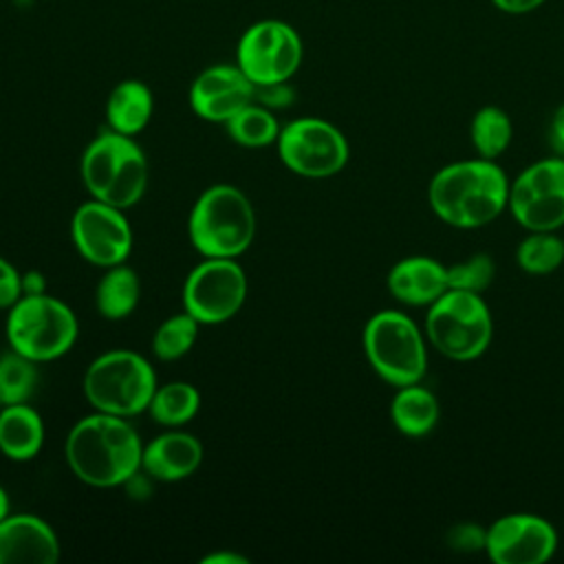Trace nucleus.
<instances>
[{"mask_svg": "<svg viewBox=\"0 0 564 564\" xmlns=\"http://www.w3.org/2000/svg\"><path fill=\"white\" fill-rule=\"evenodd\" d=\"M64 454L77 480L110 489L141 471L143 443L128 419L95 410L68 430Z\"/></svg>", "mask_w": 564, "mask_h": 564, "instance_id": "obj_1", "label": "nucleus"}, {"mask_svg": "<svg viewBox=\"0 0 564 564\" xmlns=\"http://www.w3.org/2000/svg\"><path fill=\"white\" fill-rule=\"evenodd\" d=\"M509 203V176L489 159H463L443 165L427 185L432 214L456 229L494 223Z\"/></svg>", "mask_w": 564, "mask_h": 564, "instance_id": "obj_2", "label": "nucleus"}, {"mask_svg": "<svg viewBox=\"0 0 564 564\" xmlns=\"http://www.w3.org/2000/svg\"><path fill=\"white\" fill-rule=\"evenodd\" d=\"M79 174L90 198L126 212L143 198L150 167L134 137L104 130L86 145L79 159Z\"/></svg>", "mask_w": 564, "mask_h": 564, "instance_id": "obj_3", "label": "nucleus"}, {"mask_svg": "<svg viewBox=\"0 0 564 564\" xmlns=\"http://www.w3.org/2000/svg\"><path fill=\"white\" fill-rule=\"evenodd\" d=\"M256 209L247 194L229 183L207 187L192 205L187 234L203 258H240L256 238Z\"/></svg>", "mask_w": 564, "mask_h": 564, "instance_id": "obj_4", "label": "nucleus"}, {"mask_svg": "<svg viewBox=\"0 0 564 564\" xmlns=\"http://www.w3.org/2000/svg\"><path fill=\"white\" fill-rule=\"evenodd\" d=\"M364 355L379 379L392 388L423 381L427 372V339L403 311L383 308L368 317L361 333Z\"/></svg>", "mask_w": 564, "mask_h": 564, "instance_id": "obj_5", "label": "nucleus"}, {"mask_svg": "<svg viewBox=\"0 0 564 564\" xmlns=\"http://www.w3.org/2000/svg\"><path fill=\"white\" fill-rule=\"evenodd\" d=\"M425 311V339L445 359L465 364L487 352L494 317L480 293L447 289Z\"/></svg>", "mask_w": 564, "mask_h": 564, "instance_id": "obj_6", "label": "nucleus"}, {"mask_svg": "<svg viewBox=\"0 0 564 564\" xmlns=\"http://www.w3.org/2000/svg\"><path fill=\"white\" fill-rule=\"evenodd\" d=\"M156 386L152 364L128 348L101 352L84 372V397L93 410L123 419L148 412Z\"/></svg>", "mask_w": 564, "mask_h": 564, "instance_id": "obj_7", "label": "nucleus"}, {"mask_svg": "<svg viewBox=\"0 0 564 564\" xmlns=\"http://www.w3.org/2000/svg\"><path fill=\"white\" fill-rule=\"evenodd\" d=\"M9 348L35 364L64 357L77 341L79 324L73 308L48 293H24L7 317Z\"/></svg>", "mask_w": 564, "mask_h": 564, "instance_id": "obj_8", "label": "nucleus"}, {"mask_svg": "<svg viewBox=\"0 0 564 564\" xmlns=\"http://www.w3.org/2000/svg\"><path fill=\"white\" fill-rule=\"evenodd\" d=\"M304 57L297 29L278 18L249 24L236 44V64L253 86L291 82Z\"/></svg>", "mask_w": 564, "mask_h": 564, "instance_id": "obj_9", "label": "nucleus"}, {"mask_svg": "<svg viewBox=\"0 0 564 564\" xmlns=\"http://www.w3.org/2000/svg\"><path fill=\"white\" fill-rule=\"evenodd\" d=\"M286 170L304 178H330L350 156L344 132L322 117H297L282 126L275 141Z\"/></svg>", "mask_w": 564, "mask_h": 564, "instance_id": "obj_10", "label": "nucleus"}, {"mask_svg": "<svg viewBox=\"0 0 564 564\" xmlns=\"http://www.w3.org/2000/svg\"><path fill=\"white\" fill-rule=\"evenodd\" d=\"M513 220L527 231H557L564 227V156H546L527 165L509 181Z\"/></svg>", "mask_w": 564, "mask_h": 564, "instance_id": "obj_11", "label": "nucleus"}, {"mask_svg": "<svg viewBox=\"0 0 564 564\" xmlns=\"http://www.w3.org/2000/svg\"><path fill=\"white\" fill-rule=\"evenodd\" d=\"M247 300V275L234 258H203L185 278L183 311L200 326L231 319Z\"/></svg>", "mask_w": 564, "mask_h": 564, "instance_id": "obj_12", "label": "nucleus"}, {"mask_svg": "<svg viewBox=\"0 0 564 564\" xmlns=\"http://www.w3.org/2000/svg\"><path fill=\"white\" fill-rule=\"evenodd\" d=\"M70 238L77 253L101 269L123 264L132 253V225L123 209L90 198L70 218Z\"/></svg>", "mask_w": 564, "mask_h": 564, "instance_id": "obj_13", "label": "nucleus"}, {"mask_svg": "<svg viewBox=\"0 0 564 564\" xmlns=\"http://www.w3.org/2000/svg\"><path fill=\"white\" fill-rule=\"evenodd\" d=\"M557 551L555 527L527 511L496 518L485 533V553L496 564H544Z\"/></svg>", "mask_w": 564, "mask_h": 564, "instance_id": "obj_14", "label": "nucleus"}, {"mask_svg": "<svg viewBox=\"0 0 564 564\" xmlns=\"http://www.w3.org/2000/svg\"><path fill=\"white\" fill-rule=\"evenodd\" d=\"M256 86L238 64H214L203 68L189 86V106L209 123H227L253 101Z\"/></svg>", "mask_w": 564, "mask_h": 564, "instance_id": "obj_15", "label": "nucleus"}, {"mask_svg": "<svg viewBox=\"0 0 564 564\" xmlns=\"http://www.w3.org/2000/svg\"><path fill=\"white\" fill-rule=\"evenodd\" d=\"M59 540L35 513H9L0 520V564H55Z\"/></svg>", "mask_w": 564, "mask_h": 564, "instance_id": "obj_16", "label": "nucleus"}, {"mask_svg": "<svg viewBox=\"0 0 564 564\" xmlns=\"http://www.w3.org/2000/svg\"><path fill=\"white\" fill-rule=\"evenodd\" d=\"M203 463V445L200 441L183 432L181 427H167V432L154 436L148 445H143L141 454V471H145L152 480L161 482H178L189 478Z\"/></svg>", "mask_w": 564, "mask_h": 564, "instance_id": "obj_17", "label": "nucleus"}, {"mask_svg": "<svg viewBox=\"0 0 564 564\" xmlns=\"http://www.w3.org/2000/svg\"><path fill=\"white\" fill-rule=\"evenodd\" d=\"M386 286L399 304L427 308L449 289L447 267L430 256H408L390 267Z\"/></svg>", "mask_w": 564, "mask_h": 564, "instance_id": "obj_18", "label": "nucleus"}, {"mask_svg": "<svg viewBox=\"0 0 564 564\" xmlns=\"http://www.w3.org/2000/svg\"><path fill=\"white\" fill-rule=\"evenodd\" d=\"M44 421L29 403L4 405L0 412V452L15 463H26L44 447Z\"/></svg>", "mask_w": 564, "mask_h": 564, "instance_id": "obj_19", "label": "nucleus"}, {"mask_svg": "<svg viewBox=\"0 0 564 564\" xmlns=\"http://www.w3.org/2000/svg\"><path fill=\"white\" fill-rule=\"evenodd\" d=\"M154 112V95L141 79L119 82L106 99V123L126 137H137L143 132Z\"/></svg>", "mask_w": 564, "mask_h": 564, "instance_id": "obj_20", "label": "nucleus"}, {"mask_svg": "<svg viewBox=\"0 0 564 564\" xmlns=\"http://www.w3.org/2000/svg\"><path fill=\"white\" fill-rule=\"evenodd\" d=\"M390 419L392 425L410 438L427 436L441 419V403L432 390H427L421 381L397 388L390 401Z\"/></svg>", "mask_w": 564, "mask_h": 564, "instance_id": "obj_21", "label": "nucleus"}, {"mask_svg": "<svg viewBox=\"0 0 564 564\" xmlns=\"http://www.w3.org/2000/svg\"><path fill=\"white\" fill-rule=\"evenodd\" d=\"M141 297V282L132 267L115 264L108 267L95 289V306L106 319L128 317Z\"/></svg>", "mask_w": 564, "mask_h": 564, "instance_id": "obj_22", "label": "nucleus"}, {"mask_svg": "<svg viewBox=\"0 0 564 564\" xmlns=\"http://www.w3.org/2000/svg\"><path fill=\"white\" fill-rule=\"evenodd\" d=\"M200 408V392L187 381H170L156 386L148 412L163 427H183Z\"/></svg>", "mask_w": 564, "mask_h": 564, "instance_id": "obj_23", "label": "nucleus"}, {"mask_svg": "<svg viewBox=\"0 0 564 564\" xmlns=\"http://www.w3.org/2000/svg\"><path fill=\"white\" fill-rule=\"evenodd\" d=\"M223 126L234 143L242 148H253V150L273 145L282 130L275 112L258 101H251L249 106H245Z\"/></svg>", "mask_w": 564, "mask_h": 564, "instance_id": "obj_24", "label": "nucleus"}, {"mask_svg": "<svg viewBox=\"0 0 564 564\" xmlns=\"http://www.w3.org/2000/svg\"><path fill=\"white\" fill-rule=\"evenodd\" d=\"M513 139L511 117L500 106H482L469 123V141L480 159L496 161L507 152Z\"/></svg>", "mask_w": 564, "mask_h": 564, "instance_id": "obj_25", "label": "nucleus"}, {"mask_svg": "<svg viewBox=\"0 0 564 564\" xmlns=\"http://www.w3.org/2000/svg\"><path fill=\"white\" fill-rule=\"evenodd\" d=\"M516 262L529 275H549L564 264V238L557 231H527L516 247Z\"/></svg>", "mask_w": 564, "mask_h": 564, "instance_id": "obj_26", "label": "nucleus"}, {"mask_svg": "<svg viewBox=\"0 0 564 564\" xmlns=\"http://www.w3.org/2000/svg\"><path fill=\"white\" fill-rule=\"evenodd\" d=\"M200 324L187 313H176L159 324L152 337V352L161 361H176L185 357L196 344Z\"/></svg>", "mask_w": 564, "mask_h": 564, "instance_id": "obj_27", "label": "nucleus"}, {"mask_svg": "<svg viewBox=\"0 0 564 564\" xmlns=\"http://www.w3.org/2000/svg\"><path fill=\"white\" fill-rule=\"evenodd\" d=\"M37 386V364L9 350L0 355V399L4 405L29 403Z\"/></svg>", "mask_w": 564, "mask_h": 564, "instance_id": "obj_28", "label": "nucleus"}, {"mask_svg": "<svg viewBox=\"0 0 564 564\" xmlns=\"http://www.w3.org/2000/svg\"><path fill=\"white\" fill-rule=\"evenodd\" d=\"M496 278V262L489 253H471L447 267L449 289L485 293Z\"/></svg>", "mask_w": 564, "mask_h": 564, "instance_id": "obj_29", "label": "nucleus"}, {"mask_svg": "<svg viewBox=\"0 0 564 564\" xmlns=\"http://www.w3.org/2000/svg\"><path fill=\"white\" fill-rule=\"evenodd\" d=\"M485 533L487 529L474 522H460L447 531V544L458 553L485 551Z\"/></svg>", "mask_w": 564, "mask_h": 564, "instance_id": "obj_30", "label": "nucleus"}, {"mask_svg": "<svg viewBox=\"0 0 564 564\" xmlns=\"http://www.w3.org/2000/svg\"><path fill=\"white\" fill-rule=\"evenodd\" d=\"M22 295H24L22 275L7 258L0 256V308L9 311Z\"/></svg>", "mask_w": 564, "mask_h": 564, "instance_id": "obj_31", "label": "nucleus"}, {"mask_svg": "<svg viewBox=\"0 0 564 564\" xmlns=\"http://www.w3.org/2000/svg\"><path fill=\"white\" fill-rule=\"evenodd\" d=\"M295 99L293 88L289 86V82H275V84H264V86H256V95L253 101L267 106L269 110H280L291 106V101Z\"/></svg>", "mask_w": 564, "mask_h": 564, "instance_id": "obj_32", "label": "nucleus"}, {"mask_svg": "<svg viewBox=\"0 0 564 564\" xmlns=\"http://www.w3.org/2000/svg\"><path fill=\"white\" fill-rule=\"evenodd\" d=\"M546 137H549V145L553 150V154L564 156V104H560L551 119H549V128H546Z\"/></svg>", "mask_w": 564, "mask_h": 564, "instance_id": "obj_33", "label": "nucleus"}, {"mask_svg": "<svg viewBox=\"0 0 564 564\" xmlns=\"http://www.w3.org/2000/svg\"><path fill=\"white\" fill-rule=\"evenodd\" d=\"M494 4V9H498L500 13L507 15H527L533 13L535 9H540L546 0H489Z\"/></svg>", "mask_w": 564, "mask_h": 564, "instance_id": "obj_34", "label": "nucleus"}, {"mask_svg": "<svg viewBox=\"0 0 564 564\" xmlns=\"http://www.w3.org/2000/svg\"><path fill=\"white\" fill-rule=\"evenodd\" d=\"M249 560L236 551H214L200 557V564H247Z\"/></svg>", "mask_w": 564, "mask_h": 564, "instance_id": "obj_35", "label": "nucleus"}, {"mask_svg": "<svg viewBox=\"0 0 564 564\" xmlns=\"http://www.w3.org/2000/svg\"><path fill=\"white\" fill-rule=\"evenodd\" d=\"M9 513H11V500L7 489L0 485V520H4Z\"/></svg>", "mask_w": 564, "mask_h": 564, "instance_id": "obj_36", "label": "nucleus"}, {"mask_svg": "<svg viewBox=\"0 0 564 564\" xmlns=\"http://www.w3.org/2000/svg\"><path fill=\"white\" fill-rule=\"evenodd\" d=\"M2 408H4V403H2V399H0V412H2Z\"/></svg>", "mask_w": 564, "mask_h": 564, "instance_id": "obj_37", "label": "nucleus"}]
</instances>
